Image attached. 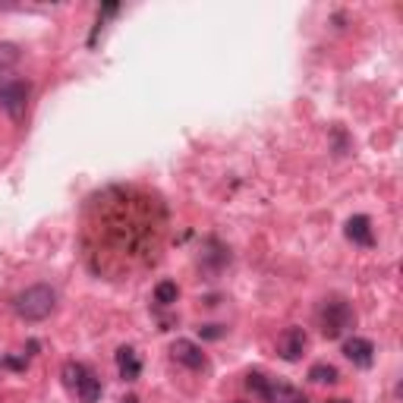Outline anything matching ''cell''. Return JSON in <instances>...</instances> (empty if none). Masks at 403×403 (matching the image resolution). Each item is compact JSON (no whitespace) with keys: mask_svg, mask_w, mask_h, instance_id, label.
<instances>
[{"mask_svg":"<svg viewBox=\"0 0 403 403\" xmlns=\"http://www.w3.org/2000/svg\"><path fill=\"white\" fill-rule=\"evenodd\" d=\"M337 378H340L337 369L328 366V362H315V366L309 369V381H315V384H334Z\"/></svg>","mask_w":403,"mask_h":403,"instance_id":"obj_12","label":"cell"},{"mask_svg":"<svg viewBox=\"0 0 403 403\" xmlns=\"http://www.w3.org/2000/svg\"><path fill=\"white\" fill-rule=\"evenodd\" d=\"M117 369H120V378L123 381H135L142 375V362H139L133 347H120L117 350Z\"/></svg>","mask_w":403,"mask_h":403,"instance_id":"obj_8","label":"cell"},{"mask_svg":"<svg viewBox=\"0 0 403 403\" xmlns=\"http://www.w3.org/2000/svg\"><path fill=\"white\" fill-rule=\"evenodd\" d=\"M25 98H29V85L25 83H7L0 85V107L10 113V117H23L25 111Z\"/></svg>","mask_w":403,"mask_h":403,"instance_id":"obj_4","label":"cell"},{"mask_svg":"<svg viewBox=\"0 0 403 403\" xmlns=\"http://www.w3.org/2000/svg\"><path fill=\"white\" fill-rule=\"evenodd\" d=\"M16 60H19V51L13 45H0V67L3 63H16Z\"/></svg>","mask_w":403,"mask_h":403,"instance_id":"obj_15","label":"cell"},{"mask_svg":"<svg viewBox=\"0 0 403 403\" xmlns=\"http://www.w3.org/2000/svg\"><path fill=\"white\" fill-rule=\"evenodd\" d=\"M347 239H353L356 246H375V237H372V221L366 215H353L344 227Z\"/></svg>","mask_w":403,"mask_h":403,"instance_id":"obj_7","label":"cell"},{"mask_svg":"<svg viewBox=\"0 0 403 403\" xmlns=\"http://www.w3.org/2000/svg\"><path fill=\"white\" fill-rule=\"evenodd\" d=\"M13 309L23 321H45L57 309V293L47 284H35L13 299Z\"/></svg>","mask_w":403,"mask_h":403,"instance_id":"obj_1","label":"cell"},{"mask_svg":"<svg viewBox=\"0 0 403 403\" xmlns=\"http://www.w3.org/2000/svg\"><path fill=\"white\" fill-rule=\"evenodd\" d=\"M120 403H139V397H133V394H129V397H123Z\"/></svg>","mask_w":403,"mask_h":403,"instance_id":"obj_17","label":"cell"},{"mask_svg":"<svg viewBox=\"0 0 403 403\" xmlns=\"http://www.w3.org/2000/svg\"><path fill=\"white\" fill-rule=\"evenodd\" d=\"M306 347H309V337H306V331L303 328H287L284 334L277 337V353H281V359H287V362L303 359Z\"/></svg>","mask_w":403,"mask_h":403,"instance_id":"obj_3","label":"cell"},{"mask_svg":"<svg viewBox=\"0 0 403 403\" xmlns=\"http://www.w3.org/2000/svg\"><path fill=\"white\" fill-rule=\"evenodd\" d=\"M101 394H105V388H101V378H98V375H91V372L85 375L83 384L76 388V397H79L83 403H98V400H101Z\"/></svg>","mask_w":403,"mask_h":403,"instance_id":"obj_9","label":"cell"},{"mask_svg":"<svg viewBox=\"0 0 403 403\" xmlns=\"http://www.w3.org/2000/svg\"><path fill=\"white\" fill-rule=\"evenodd\" d=\"M85 375H89V369H85L83 362H73V359H69V362H63V369H60V378H63V384H67L69 391L79 388Z\"/></svg>","mask_w":403,"mask_h":403,"instance_id":"obj_10","label":"cell"},{"mask_svg":"<svg viewBox=\"0 0 403 403\" xmlns=\"http://www.w3.org/2000/svg\"><path fill=\"white\" fill-rule=\"evenodd\" d=\"M344 356L350 359L353 366H359V369H372V362H375V344L372 340H366V337H347L344 340Z\"/></svg>","mask_w":403,"mask_h":403,"instance_id":"obj_6","label":"cell"},{"mask_svg":"<svg viewBox=\"0 0 403 403\" xmlns=\"http://www.w3.org/2000/svg\"><path fill=\"white\" fill-rule=\"evenodd\" d=\"M318 325L328 340H340L347 331L356 328V315H353L347 299H325L318 309Z\"/></svg>","mask_w":403,"mask_h":403,"instance_id":"obj_2","label":"cell"},{"mask_svg":"<svg viewBox=\"0 0 403 403\" xmlns=\"http://www.w3.org/2000/svg\"><path fill=\"white\" fill-rule=\"evenodd\" d=\"M246 388L255 391L259 397H265V400L271 397V384H268V378H265L261 372H249V375H246Z\"/></svg>","mask_w":403,"mask_h":403,"instance_id":"obj_14","label":"cell"},{"mask_svg":"<svg viewBox=\"0 0 403 403\" xmlns=\"http://www.w3.org/2000/svg\"><path fill=\"white\" fill-rule=\"evenodd\" d=\"M199 331L205 340H221V337H224V328H221V325H205V328H199Z\"/></svg>","mask_w":403,"mask_h":403,"instance_id":"obj_16","label":"cell"},{"mask_svg":"<svg viewBox=\"0 0 403 403\" xmlns=\"http://www.w3.org/2000/svg\"><path fill=\"white\" fill-rule=\"evenodd\" d=\"M171 356L177 359L179 366L186 369H205V353H202V347L195 344V340H186V337H179V340H173L171 344Z\"/></svg>","mask_w":403,"mask_h":403,"instance_id":"obj_5","label":"cell"},{"mask_svg":"<svg viewBox=\"0 0 403 403\" xmlns=\"http://www.w3.org/2000/svg\"><path fill=\"white\" fill-rule=\"evenodd\" d=\"M271 403H309V397L303 394V391H296V388H290V384H271V397H268Z\"/></svg>","mask_w":403,"mask_h":403,"instance_id":"obj_11","label":"cell"},{"mask_svg":"<svg viewBox=\"0 0 403 403\" xmlns=\"http://www.w3.org/2000/svg\"><path fill=\"white\" fill-rule=\"evenodd\" d=\"M331 403H353V400H331Z\"/></svg>","mask_w":403,"mask_h":403,"instance_id":"obj_18","label":"cell"},{"mask_svg":"<svg viewBox=\"0 0 403 403\" xmlns=\"http://www.w3.org/2000/svg\"><path fill=\"white\" fill-rule=\"evenodd\" d=\"M179 296V287L173 284V281H161V284L155 287V303H161V306H173Z\"/></svg>","mask_w":403,"mask_h":403,"instance_id":"obj_13","label":"cell"}]
</instances>
